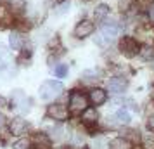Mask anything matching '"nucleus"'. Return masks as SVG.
Segmentation results:
<instances>
[{
    "instance_id": "nucleus-21",
    "label": "nucleus",
    "mask_w": 154,
    "mask_h": 149,
    "mask_svg": "<svg viewBox=\"0 0 154 149\" xmlns=\"http://www.w3.org/2000/svg\"><path fill=\"white\" fill-rule=\"evenodd\" d=\"M29 147V141L28 139H19L14 142V149H28Z\"/></svg>"
},
{
    "instance_id": "nucleus-35",
    "label": "nucleus",
    "mask_w": 154,
    "mask_h": 149,
    "mask_svg": "<svg viewBox=\"0 0 154 149\" xmlns=\"http://www.w3.org/2000/svg\"><path fill=\"white\" fill-rule=\"evenodd\" d=\"M52 2H54V0H47V4H52Z\"/></svg>"
},
{
    "instance_id": "nucleus-9",
    "label": "nucleus",
    "mask_w": 154,
    "mask_h": 149,
    "mask_svg": "<svg viewBox=\"0 0 154 149\" xmlns=\"http://www.w3.org/2000/svg\"><path fill=\"white\" fill-rule=\"evenodd\" d=\"M107 88H109V92H112V94H123L126 90V80L119 78V76H112V78L107 82Z\"/></svg>"
},
{
    "instance_id": "nucleus-20",
    "label": "nucleus",
    "mask_w": 154,
    "mask_h": 149,
    "mask_svg": "<svg viewBox=\"0 0 154 149\" xmlns=\"http://www.w3.org/2000/svg\"><path fill=\"white\" fill-rule=\"evenodd\" d=\"M66 73H68L66 64H57V68H54V75H56L57 78H64V76H66Z\"/></svg>"
},
{
    "instance_id": "nucleus-15",
    "label": "nucleus",
    "mask_w": 154,
    "mask_h": 149,
    "mask_svg": "<svg viewBox=\"0 0 154 149\" xmlns=\"http://www.w3.org/2000/svg\"><path fill=\"white\" fill-rule=\"evenodd\" d=\"M9 66V52L5 50V47L0 43V73L5 71Z\"/></svg>"
},
{
    "instance_id": "nucleus-7",
    "label": "nucleus",
    "mask_w": 154,
    "mask_h": 149,
    "mask_svg": "<svg viewBox=\"0 0 154 149\" xmlns=\"http://www.w3.org/2000/svg\"><path fill=\"white\" fill-rule=\"evenodd\" d=\"M100 35L104 36L107 42H112L116 35H118V24L114 21H107V23H102V28H100Z\"/></svg>"
},
{
    "instance_id": "nucleus-30",
    "label": "nucleus",
    "mask_w": 154,
    "mask_h": 149,
    "mask_svg": "<svg viewBox=\"0 0 154 149\" xmlns=\"http://www.w3.org/2000/svg\"><path fill=\"white\" fill-rule=\"evenodd\" d=\"M147 127H149V130H152V132H154V114L149 118V121H147Z\"/></svg>"
},
{
    "instance_id": "nucleus-6",
    "label": "nucleus",
    "mask_w": 154,
    "mask_h": 149,
    "mask_svg": "<svg viewBox=\"0 0 154 149\" xmlns=\"http://www.w3.org/2000/svg\"><path fill=\"white\" fill-rule=\"evenodd\" d=\"M29 144L35 149H50V139L47 137V134H42V132H36L31 135Z\"/></svg>"
},
{
    "instance_id": "nucleus-13",
    "label": "nucleus",
    "mask_w": 154,
    "mask_h": 149,
    "mask_svg": "<svg viewBox=\"0 0 154 149\" xmlns=\"http://www.w3.org/2000/svg\"><path fill=\"white\" fill-rule=\"evenodd\" d=\"M109 149H132V142L125 137H118L109 142Z\"/></svg>"
},
{
    "instance_id": "nucleus-10",
    "label": "nucleus",
    "mask_w": 154,
    "mask_h": 149,
    "mask_svg": "<svg viewBox=\"0 0 154 149\" xmlns=\"http://www.w3.org/2000/svg\"><path fill=\"white\" fill-rule=\"evenodd\" d=\"M106 99H107V95H106V90H102V88H92L90 94H88V101H90L94 106L104 104Z\"/></svg>"
},
{
    "instance_id": "nucleus-31",
    "label": "nucleus",
    "mask_w": 154,
    "mask_h": 149,
    "mask_svg": "<svg viewBox=\"0 0 154 149\" xmlns=\"http://www.w3.org/2000/svg\"><path fill=\"white\" fill-rule=\"evenodd\" d=\"M147 11H149V19L154 23V4H152V5H151L149 9H147Z\"/></svg>"
},
{
    "instance_id": "nucleus-22",
    "label": "nucleus",
    "mask_w": 154,
    "mask_h": 149,
    "mask_svg": "<svg viewBox=\"0 0 154 149\" xmlns=\"http://www.w3.org/2000/svg\"><path fill=\"white\" fill-rule=\"evenodd\" d=\"M49 132L52 134L54 139H61L63 137V128L61 127H52V128H49Z\"/></svg>"
},
{
    "instance_id": "nucleus-32",
    "label": "nucleus",
    "mask_w": 154,
    "mask_h": 149,
    "mask_svg": "<svg viewBox=\"0 0 154 149\" xmlns=\"http://www.w3.org/2000/svg\"><path fill=\"white\" fill-rule=\"evenodd\" d=\"M4 106H5V99H4V97L0 95V107H4Z\"/></svg>"
},
{
    "instance_id": "nucleus-25",
    "label": "nucleus",
    "mask_w": 154,
    "mask_h": 149,
    "mask_svg": "<svg viewBox=\"0 0 154 149\" xmlns=\"http://www.w3.org/2000/svg\"><path fill=\"white\" fill-rule=\"evenodd\" d=\"M94 146L97 149H104V146H106V141L100 137V139H95V142H94Z\"/></svg>"
},
{
    "instance_id": "nucleus-34",
    "label": "nucleus",
    "mask_w": 154,
    "mask_h": 149,
    "mask_svg": "<svg viewBox=\"0 0 154 149\" xmlns=\"http://www.w3.org/2000/svg\"><path fill=\"white\" fill-rule=\"evenodd\" d=\"M66 149H83V147H66Z\"/></svg>"
},
{
    "instance_id": "nucleus-11",
    "label": "nucleus",
    "mask_w": 154,
    "mask_h": 149,
    "mask_svg": "<svg viewBox=\"0 0 154 149\" xmlns=\"http://www.w3.org/2000/svg\"><path fill=\"white\" fill-rule=\"evenodd\" d=\"M26 130H28V123L23 118H16V120L11 121V134L23 135V134H26Z\"/></svg>"
},
{
    "instance_id": "nucleus-17",
    "label": "nucleus",
    "mask_w": 154,
    "mask_h": 149,
    "mask_svg": "<svg viewBox=\"0 0 154 149\" xmlns=\"http://www.w3.org/2000/svg\"><path fill=\"white\" fill-rule=\"evenodd\" d=\"M9 7L14 12H23L26 9V2L24 0H9Z\"/></svg>"
},
{
    "instance_id": "nucleus-4",
    "label": "nucleus",
    "mask_w": 154,
    "mask_h": 149,
    "mask_svg": "<svg viewBox=\"0 0 154 149\" xmlns=\"http://www.w3.org/2000/svg\"><path fill=\"white\" fill-rule=\"evenodd\" d=\"M47 116L56 121H64V120H68V116H69V109H66L61 104H50L49 109H47Z\"/></svg>"
},
{
    "instance_id": "nucleus-8",
    "label": "nucleus",
    "mask_w": 154,
    "mask_h": 149,
    "mask_svg": "<svg viewBox=\"0 0 154 149\" xmlns=\"http://www.w3.org/2000/svg\"><path fill=\"white\" fill-rule=\"evenodd\" d=\"M94 33V23L90 21H80L75 28V36L76 38H85Z\"/></svg>"
},
{
    "instance_id": "nucleus-27",
    "label": "nucleus",
    "mask_w": 154,
    "mask_h": 149,
    "mask_svg": "<svg viewBox=\"0 0 154 149\" xmlns=\"http://www.w3.org/2000/svg\"><path fill=\"white\" fill-rule=\"evenodd\" d=\"M128 137H130V139H128V141L132 142V141H139V137H137V132H135V130H130V132H128Z\"/></svg>"
},
{
    "instance_id": "nucleus-19",
    "label": "nucleus",
    "mask_w": 154,
    "mask_h": 149,
    "mask_svg": "<svg viewBox=\"0 0 154 149\" xmlns=\"http://www.w3.org/2000/svg\"><path fill=\"white\" fill-rule=\"evenodd\" d=\"M107 12H109L107 5H104V4H102V5H99V7L95 9V17H97L99 21H102L106 16H107Z\"/></svg>"
},
{
    "instance_id": "nucleus-12",
    "label": "nucleus",
    "mask_w": 154,
    "mask_h": 149,
    "mask_svg": "<svg viewBox=\"0 0 154 149\" xmlns=\"http://www.w3.org/2000/svg\"><path fill=\"white\" fill-rule=\"evenodd\" d=\"M82 120H83L85 125H94L99 121V114L95 107H87L83 113H82Z\"/></svg>"
},
{
    "instance_id": "nucleus-18",
    "label": "nucleus",
    "mask_w": 154,
    "mask_h": 149,
    "mask_svg": "<svg viewBox=\"0 0 154 149\" xmlns=\"http://www.w3.org/2000/svg\"><path fill=\"white\" fill-rule=\"evenodd\" d=\"M97 71H94V70H87L82 73V78H83V82H94V80H97Z\"/></svg>"
},
{
    "instance_id": "nucleus-5",
    "label": "nucleus",
    "mask_w": 154,
    "mask_h": 149,
    "mask_svg": "<svg viewBox=\"0 0 154 149\" xmlns=\"http://www.w3.org/2000/svg\"><path fill=\"white\" fill-rule=\"evenodd\" d=\"M119 50H121L123 56L133 57L140 52V47H139V43L135 42V40H132V38H123L121 43H119Z\"/></svg>"
},
{
    "instance_id": "nucleus-26",
    "label": "nucleus",
    "mask_w": 154,
    "mask_h": 149,
    "mask_svg": "<svg viewBox=\"0 0 154 149\" xmlns=\"http://www.w3.org/2000/svg\"><path fill=\"white\" fill-rule=\"evenodd\" d=\"M139 4L142 5V7H146V9H149L151 5H152V0H139Z\"/></svg>"
},
{
    "instance_id": "nucleus-24",
    "label": "nucleus",
    "mask_w": 154,
    "mask_h": 149,
    "mask_svg": "<svg viewBox=\"0 0 154 149\" xmlns=\"http://www.w3.org/2000/svg\"><path fill=\"white\" fill-rule=\"evenodd\" d=\"M140 54L147 59V57H154V50L151 47H144V49H140Z\"/></svg>"
},
{
    "instance_id": "nucleus-3",
    "label": "nucleus",
    "mask_w": 154,
    "mask_h": 149,
    "mask_svg": "<svg viewBox=\"0 0 154 149\" xmlns=\"http://www.w3.org/2000/svg\"><path fill=\"white\" fill-rule=\"evenodd\" d=\"M29 104H31V101L28 99V95L24 94V90L17 88V90L12 92V106H14L21 114H24V113L29 111V107H31Z\"/></svg>"
},
{
    "instance_id": "nucleus-1",
    "label": "nucleus",
    "mask_w": 154,
    "mask_h": 149,
    "mask_svg": "<svg viewBox=\"0 0 154 149\" xmlns=\"http://www.w3.org/2000/svg\"><path fill=\"white\" fill-rule=\"evenodd\" d=\"M63 88L64 87L61 82H57V80H47V82H43L42 85H40V97L45 101H52L61 95Z\"/></svg>"
},
{
    "instance_id": "nucleus-33",
    "label": "nucleus",
    "mask_w": 154,
    "mask_h": 149,
    "mask_svg": "<svg viewBox=\"0 0 154 149\" xmlns=\"http://www.w3.org/2000/svg\"><path fill=\"white\" fill-rule=\"evenodd\" d=\"M2 125H4V114L0 113V127H2Z\"/></svg>"
},
{
    "instance_id": "nucleus-28",
    "label": "nucleus",
    "mask_w": 154,
    "mask_h": 149,
    "mask_svg": "<svg viewBox=\"0 0 154 149\" xmlns=\"http://www.w3.org/2000/svg\"><path fill=\"white\" fill-rule=\"evenodd\" d=\"M68 9H69V5H68V4H64V5H61L59 11H56V12H57V14H64V12H68Z\"/></svg>"
},
{
    "instance_id": "nucleus-29",
    "label": "nucleus",
    "mask_w": 154,
    "mask_h": 149,
    "mask_svg": "<svg viewBox=\"0 0 154 149\" xmlns=\"http://www.w3.org/2000/svg\"><path fill=\"white\" fill-rule=\"evenodd\" d=\"M126 104H128V107H130V109H133V111H137V109H139V107H137V104H135V101H132V99L126 101Z\"/></svg>"
},
{
    "instance_id": "nucleus-23",
    "label": "nucleus",
    "mask_w": 154,
    "mask_h": 149,
    "mask_svg": "<svg viewBox=\"0 0 154 149\" xmlns=\"http://www.w3.org/2000/svg\"><path fill=\"white\" fill-rule=\"evenodd\" d=\"M132 5V0H118V7L119 11H128Z\"/></svg>"
},
{
    "instance_id": "nucleus-14",
    "label": "nucleus",
    "mask_w": 154,
    "mask_h": 149,
    "mask_svg": "<svg viewBox=\"0 0 154 149\" xmlns=\"http://www.w3.org/2000/svg\"><path fill=\"white\" fill-rule=\"evenodd\" d=\"M9 43H11V49H12V50H21V47H23L21 35H19V33H16V31H12L11 36H9Z\"/></svg>"
},
{
    "instance_id": "nucleus-2",
    "label": "nucleus",
    "mask_w": 154,
    "mask_h": 149,
    "mask_svg": "<svg viewBox=\"0 0 154 149\" xmlns=\"http://www.w3.org/2000/svg\"><path fill=\"white\" fill-rule=\"evenodd\" d=\"M87 107H88V97L85 94L78 92V90L71 92V95H69V111L71 113L80 114V113H83Z\"/></svg>"
},
{
    "instance_id": "nucleus-16",
    "label": "nucleus",
    "mask_w": 154,
    "mask_h": 149,
    "mask_svg": "<svg viewBox=\"0 0 154 149\" xmlns=\"http://www.w3.org/2000/svg\"><path fill=\"white\" fill-rule=\"evenodd\" d=\"M114 120L118 121V123H121V125H128L130 123V113L126 109H119L118 113H116V116H114Z\"/></svg>"
}]
</instances>
